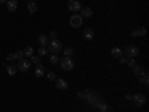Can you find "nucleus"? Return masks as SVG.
I'll return each mask as SVG.
<instances>
[{"mask_svg": "<svg viewBox=\"0 0 149 112\" xmlns=\"http://www.w3.org/2000/svg\"><path fill=\"white\" fill-rule=\"evenodd\" d=\"M30 67H31V63H30L29 60H26V58H21V60H19V63H18V70L27 72Z\"/></svg>", "mask_w": 149, "mask_h": 112, "instance_id": "7", "label": "nucleus"}, {"mask_svg": "<svg viewBox=\"0 0 149 112\" xmlns=\"http://www.w3.org/2000/svg\"><path fill=\"white\" fill-rule=\"evenodd\" d=\"M55 87H57L58 90H67V88H69V84H67V81L63 79V78H57V79H55Z\"/></svg>", "mask_w": 149, "mask_h": 112, "instance_id": "8", "label": "nucleus"}, {"mask_svg": "<svg viewBox=\"0 0 149 112\" xmlns=\"http://www.w3.org/2000/svg\"><path fill=\"white\" fill-rule=\"evenodd\" d=\"M15 2H18V0H15Z\"/></svg>", "mask_w": 149, "mask_h": 112, "instance_id": "34", "label": "nucleus"}, {"mask_svg": "<svg viewBox=\"0 0 149 112\" xmlns=\"http://www.w3.org/2000/svg\"><path fill=\"white\" fill-rule=\"evenodd\" d=\"M122 52H125V55H127V57H130V58H136V57L139 55L140 49H139L137 46L130 45V46H127V48H125V51H122Z\"/></svg>", "mask_w": 149, "mask_h": 112, "instance_id": "3", "label": "nucleus"}, {"mask_svg": "<svg viewBox=\"0 0 149 112\" xmlns=\"http://www.w3.org/2000/svg\"><path fill=\"white\" fill-rule=\"evenodd\" d=\"M125 60H127V58L124 57V55H122V57H119V61H121V63H125Z\"/></svg>", "mask_w": 149, "mask_h": 112, "instance_id": "30", "label": "nucleus"}, {"mask_svg": "<svg viewBox=\"0 0 149 112\" xmlns=\"http://www.w3.org/2000/svg\"><path fill=\"white\" fill-rule=\"evenodd\" d=\"M34 75H36V78H42L43 75H45V67L42 66V63L36 66V69H34Z\"/></svg>", "mask_w": 149, "mask_h": 112, "instance_id": "10", "label": "nucleus"}, {"mask_svg": "<svg viewBox=\"0 0 149 112\" xmlns=\"http://www.w3.org/2000/svg\"><path fill=\"white\" fill-rule=\"evenodd\" d=\"M6 70H8V73L10 75V76H14V75L18 72V67H17V66H14V64H9V66L6 67Z\"/></svg>", "mask_w": 149, "mask_h": 112, "instance_id": "19", "label": "nucleus"}, {"mask_svg": "<svg viewBox=\"0 0 149 112\" xmlns=\"http://www.w3.org/2000/svg\"><path fill=\"white\" fill-rule=\"evenodd\" d=\"M24 57H33V52H34V49L31 48V46H27L26 49H24Z\"/></svg>", "mask_w": 149, "mask_h": 112, "instance_id": "21", "label": "nucleus"}, {"mask_svg": "<svg viewBox=\"0 0 149 112\" xmlns=\"http://www.w3.org/2000/svg\"><path fill=\"white\" fill-rule=\"evenodd\" d=\"M48 51L51 52V54H57V52H60L61 49H63V45H61V42L60 41H57V39H54V41H51L48 43Z\"/></svg>", "mask_w": 149, "mask_h": 112, "instance_id": "1", "label": "nucleus"}, {"mask_svg": "<svg viewBox=\"0 0 149 112\" xmlns=\"http://www.w3.org/2000/svg\"><path fill=\"white\" fill-rule=\"evenodd\" d=\"M104 112H112V111H110V109H109V108H107V109H106V111H104Z\"/></svg>", "mask_w": 149, "mask_h": 112, "instance_id": "33", "label": "nucleus"}, {"mask_svg": "<svg viewBox=\"0 0 149 112\" xmlns=\"http://www.w3.org/2000/svg\"><path fill=\"white\" fill-rule=\"evenodd\" d=\"M37 41H39V43H40L42 46H48V43H49V39H48L46 34H39Z\"/></svg>", "mask_w": 149, "mask_h": 112, "instance_id": "17", "label": "nucleus"}, {"mask_svg": "<svg viewBox=\"0 0 149 112\" xmlns=\"http://www.w3.org/2000/svg\"><path fill=\"white\" fill-rule=\"evenodd\" d=\"M46 78L51 79V81H55V79H57V75H55L54 72H48V73H46Z\"/></svg>", "mask_w": 149, "mask_h": 112, "instance_id": "24", "label": "nucleus"}, {"mask_svg": "<svg viewBox=\"0 0 149 112\" xmlns=\"http://www.w3.org/2000/svg\"><path fill=\"white\" fill-rule=\"evenodd\" d=\"M82 22H84V18H82L81 15H78V14H74V15L70 17V26H72L73 29L81 27V26H82Z\"/></svg>", "mask_w": 149, "mask_h": 112, "instance_id": "5", "label": "nucleus"}, {"mask_svg": "<svg viewBox=\"0 0 149 112\" xmlns=\"http://www.w3.org/2000/svg\"><path fill=\"white\" fill-rule=\"evenodd\" d=\"M125 63L128 64V67H134V66H136V61H134V58H128V60H125Z\"/></svg>", "mask_w": 149, "mask_h": 112, "instance_id": "26", "label": "nucleus"}, {"mask_svg": "<svg viewBox=\"0 0 149 112\" xmlns=\"http://www.w3.org/2000/svg\"><path fill=\"white\" fill-rule=\"evenodd\" d=\"M131 100H133L134 106L140 108V106H143V105H145V102H146V97H145V94L139 93V94H136V96H131Z\"/></svg>", "mask_w": 149, "mask_h": 112, "instance_id": "4", "label": "nucleus"}, {"mask_svg": "<svg viewBox=\"0 0 149 112\" xmlns=\"http://www.w3.org/2000/svg\"><path fill=\"white\" fill-rule=\"evenodd\" d=\"M57 36H58V33L55 32V30H52L51 33H49V37H51V39L54 41V39H57Z\"/></svg>", "mask_w": 149, "mask_h": 112, "instance_id": "29", "label": "nucleus"}, {"mask_svg": "<svg viewBox=\"0 0 149 112\" xmlns=\"http://www.w3.org/2000/svg\"><path fill=\"white\" fill-rule=\"evenodd\" d=\"M8 2V0H0V3H6Z\"/></svg>", "mask_w": 149, "mask_h": 112, "instance_id": "32", "label": "nucleus"}, {"mask_svg": "<svg viewBox=\"0 0 149 112\" xmlns=\"http://www.w3.org/2000/svg\"><path fill=\"white\" fill-rule=\"evenodd\" d=\"M110 54L113 55L115 58H119V57H122V55H124V52H122V49H121V48H118V46H115V48H112V51H110Z\"/></svg>", "mask_w": 149, "mask_h": 112, "instance_id": "15", "label": "nucleus"}, {"mask_svg": "<svg viewBox=\"0 0 149 112\" xmlns=\"http://www.w3.org/2000/svg\"><path fill=\"white\" fill-rule=\"evenodd\" d=\"M31 58V61H33V64H40V57H30Z\"/></svg>", "mask_w": 149, "mask_h": 112, "instance_id": "27", "label": "nucleus"}, {"mask_svg": "<svg viewBox=\"0 0 149 112\" xmlns=\"http://www.w3.org/2000/svg\"><path fill=\"white\" fill-rule=\"evenodd\" d=\"M49 63H51V64H57V63H58L57 54H51V55H49Z\"/></svg>", "mask_w": 149, "mask_h": 112, "instance_id": "23", "label": "nucleus"}, {"mask_svg": "<svg viewBox=\"0 0 149 112\" xmlns=\"http://www.w3.org/2000/svg\"><path fill=\"white\" fill-rule=\"evenodd\" d=\"M93 37H94V32L91 29H85L84 30V39L85 41H93Z\"/></svg>", "mask_w": 149, "mask_h": 112, "instance_id": "14", "label": "nucleus"}, {"mask_svg": "<svg viewBox=\"0 0 149 112\" xmlns=\"http://www.w3.org/2000/svg\"><path fill=\"white\" fill-rule=\"evenodd\" d=\"M139 82L143 84V85H148V84H149V76H148V72H146V70L139 76Z\"/></svg>", "mask_w": 149, "mask_h": 112, "instance_id": "16", "label": "nucleus"}, {"mask_svg": "<svg viewBox=\"0 0 149 112\" xmlns=\"http://www.w3.org/2000/svg\"><path fill=\"white\" fill-rule=\"evenodd\" d=\"M146 33H148V30L145 27H137L136 30H133L131 36L133 37H139V36H146Z\"/></svg>", "mask_w": 149, "mask_h": 112, "instance_id": "9", "label": "nucleus"}, {"mask_svg": "<svg viewBox=\"0 0 149 112\" xmlns=\"http://www.w3.org/2000/svg\"><path fill=\"white\" fill-rule=\"evenodd\" d=\"M93 15V9L91 8H84V9H81V17L82 18H90Z\"/></svg>", "mask_w": 149, "mask_h": 112, "instance_id": "13", "label": "nucleus"}, {"mask_svg": "<svg viewBox=\"0 0 149 112\" xmlns=\"http://www.w3.org/2000/svg\"><path fill=\"white\" fill-rule=\"evenodd\" d=\"M67 8H69V10H72V12H78V10L82 9L81 2H78V0H69V2H67Z\"/></svg>", "mask_w": 149, "mask_h": 112, "instance_id": "6", "label": "nucleus"}, {"mask_svg": "<svg viewBox=\"0 0 149 112\" xmlns=\"http://www.w3.org/2000/svg\"><path fill=\"white\" fill-rule=\"evenodd\" d=\"M133 72H134V75H136V76H137V78H139V76H140V75H142V73L145 72V69H143L142 66H137V64H136V66L133 67Z\"/></svg>", "mask_w": 149, "mask_h": 112, "instance_id": "18", "label": "nucleus"}, {"mask_svg": "<svg viewBox=\"0 0 149 112\" xmlns=\"http://www.w3.org/2000/svg\"><path fill=\"white\" fill-rule=\"evenodd\" d=\"M27 9H29V12H30V14H34V12L37 10V5H36L34 2H29V5H27Z\"/></svg>", "mask_w": 149, "mask_h": 112, "instance_id": "20", "label": "nucleus"}, {"mask_svg": "<svg viewBox=\"0 0 149 112\" xmlns=\"http://www.w3.org/2000/svg\"><path fill=\"white\" fill-rule=\"evenodd\" d=\"M6 6H8V10L9 12H15L17 8H18V2H15V0H8Z\"/></svg>", "mask_w": 149, "mask_h": 112, "instance_id": "11", "label": "nucleus"}, {"mask_svg": "<svg viewBox=\"0 0 149 112\" xmlns=\"http://www.w3.org/2000/svg\"><path fill=\"white\" fill-rule=\"evenodd\" d=\"M48 52H49V51H48V48H46V46H40L39 49H37V54H39L40 57H45V55H48Z\"/></svg>", "mask_w": 149, "mask_h": 112, "instance_id": "22", "label": "nucleus"}, {"mask_svg": "<svg viewBox=\"0 0 149 112\" xmlns=\"http://www.w3.org/2000/svg\"><path fill=\"white\" fill-rule=\"evenodd\" d=\"M73 52H74L73 48H66V49H64V55H66V57H72Z\"/></svg>", "mask_w": 149, "mask_h": 112, "instance_id": "25", "label": "nucleus"}, {"mask_svg": "<svg viewBox=\"0 0 149 112\" xmlns=\"http://www.w3.org/2000/svg\"><path fill=\"white\" fill-rule=\"evenodd\" d=\"M125 99L127 100H131V94H125Z\"/></svg>", "mask_w": 149, "mask_h": 112, "instance_id": "31", "label": "nucleus"}, {"mask_svg": "<svg viewBox=\"0 0 149 112\" xmlns=\"http://www.w3.org/2000/svg\"><path fill=\"white\" fill-rule=\"evenodd\" d=\"M60 64H61V69L63 70H72L74 67V61L70 57H63L60 61Z\"/></svg>", "mask_w": 149, "mask_h": 112, "instance_id": "2", "label": "nucleus"}, {"mask_svg": "<svg viewBox=\"0 0 149 112\" xmlns=\"http://www.w3.org/2000/svg\"><path fill=\"white\" fill-rule=\"evenodd\" d=\"M98 109H100L102 112H104V111L107 109V105H106V103H98Z\"/></svg>", "mask_w": 149, "mask_h": 112, "instance_id": "28", "label": "nucleus"}, {"mask_svg": "<svg viewBox=\"0 0 149 112\" xmlns=\"http://www.w3.org/2000/svg\"><path fill=\"white\" fill-rule=\"evenodd\" d=\"M22 57H24V52H22V51H17V52H12V54H9V55H8V60H9V61H12V60H17V58H19V60H21Z\"/></svg>", "mask_w": 149, "mask_h": 112, "instance_id": "12", "label": "nucleus"}]
</instances>
